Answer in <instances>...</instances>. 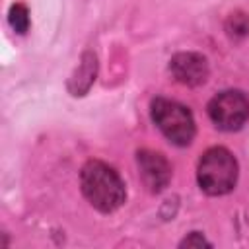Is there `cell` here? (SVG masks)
Masks as SVG:
<instances>
[{
  "instance_id": "cell-6",
  "label": "cell",
  "mask_w": 249,
  "mask_h": 249,
  "mask_svg": "<svg viewBox=\"0 0 249 249\" xmlns=\"http://www.w3.org/2000/svg\"><path fill=\"white\" fill-rule=\"evenodd\" d=\"M169 70L173 78L183 86H200L208 76L206 58L196 53H179L171 58Z\"/></svg>"
},
{
  "instance_id": "cell-4",
  "label": "cell",
  "mask_w": 249,
  "mask_h": 249,
  "mask_svg": "<svg viewBox=\"0 0 249 249\" xmlns=\"http://www.w3.org/2000/svg\"><path fill=\"white\" fill-rule=\"evenodd\" d=\"M208 115L218 128L231 132L241 128L249 119V101L241 91L226 89L210 99Z\"/></svg>"
},
{
  "instance_id": "cell-8",
  "label": "cell",
  "mask_w": 249,
  "mask_h": 249,
  "mask_svg": "<svg viewBox=\"0 0 249 249\" xmlns=\"http://www.w3.org/2000/svg\"><path fill=\"white\" fill-rule=\"evenodd\" d=\"M183 247H193V245H196V247H202V245H210L202 235H198V233H191L187 239H183V243H181Z\"/></svg>"
},
{
  "instance_id": "cell-3",
  "label": "cell",
  "mask_w": 249,
  "mask_h": 249,
  "mask_svg": "<svg viewBox=\"0 0 249 249\" xmlns=\"http://www.w3.org/2000/svg\"><path fill=\"white\" fill-rule=\"evenodd\" d=\"M152 121L161 134L175 146H187L195 138V119L191 111L171 99L158 97L152 101Z\"/></svg>"
},
{
  "instance_id": "cell-1",
  "label": "cell",
  "mask_w": 249,
  "mask_h": 249,
  "mask_svg": "<svg viewBox=\"0 0 249 249\" xmlns=\"http://www.w3.org/2000/svg\"><path fill=\"white\" fill-rule=\"evenodd\" d=\"M82 193L101 212H113L124 202V183L119 173L103 161H88L80 175Z\"/></svg>"
},
{
  "instance_id": "cell-5",
  "label": "cell",
  "mask_w": 249,
  "mask_h": 249,
  "mask_svg": "<svg viewBox=\"0 0 249 249\" xmlns=\"http://www.w3.org/2000/svg\"><path fill=\"white\" fill-rule=\"evenodd\" d=\"M136 163H138L144 185L152 193H160L167 187L171 179V165L163 158V154L154 152V150H140L136 154Z\"/></svg>"
},
{
  "instance_id": "cell-2",
  "label": "cell",
  "mask_w": 249,
  "mask_h": 249,
  "mask_svg": "<svg viewBox=\"0 0 249 249\" xmlns=\"http://www.w3.org/2000/svg\"><path fill=\"white\" fill-rule=\"evenodd\" d=\"M196 179L206 195H226L237 183V161L226 148H210L198 160Z\"/></svg>"
},
{
  "instance_id": "cell-7",
  "label": "cell",
  "mask_w": 249,
  "mask_h": 249,
  "mask_svg": "<svg viewBox=\"0 0 249 249\" xmlns=\"http://www.w3.org/2000/svg\"><path fill=\"white\" fill-rule=\"evenodd\" d=\"M10 25L16 33H25L29 27V14L23 4H14L10 8Z\"/></svg>"
}]
</instances>
